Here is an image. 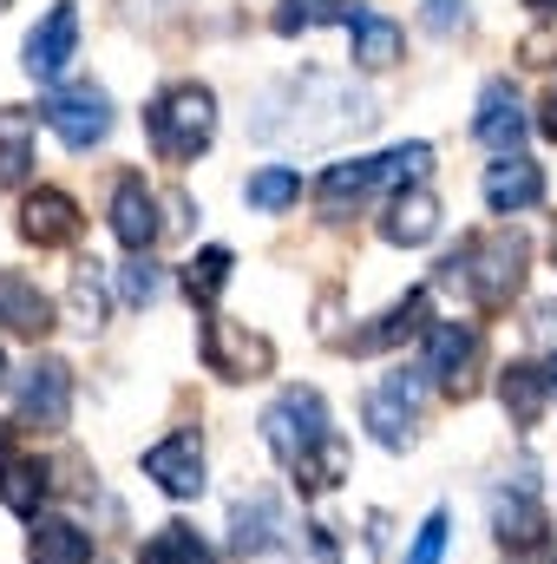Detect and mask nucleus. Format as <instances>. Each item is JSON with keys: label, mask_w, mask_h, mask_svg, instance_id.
<instances>
[{"label": "nucleus", "mask_w": 557, "mask_h": 564, "mask_svg": "<svg viewBox=\"0 0 557 564\" xmlns=\"http://www.w3.org/2000/svg\"><path fill=\"white\" fill-rule=\"evenodd\" d=\"M119 289H125V302H132V308H144V302H157L164 276H157V263H151V257H132V263L119 270Z\"/></svg>", "instance_id": "31"}, {"label": "nucleus", "mask_w": 557, "mask_h": 564, "mask_svg": "<svg viewBox=\"0 0 557 564\" xmlns=\"http://www.w3.org/2000/svg\"><path fill=\"white\" fill-rule=\"evenodd\" d=\"M144 479H157L171 499H197L204 492V446L197 433H171L144 453Z\"/></svg>", "instance_id": "10"}, {"label": "nucleus", "mask_w": 557, "mask_h": 564, "mask_svg": "<svg viewBox=\"0 0 557 564\" xmlns=\"http://www.w3.org/2000/svg\"><path fill=\"white\" fill-rule=\"evenodd\" d=\"M26 558L33 564H92V532H79L73 519H33Z\"/></svg>", "instance_id": "20"}, {"label": "nucleus", "mask_w": 557, "mask_h": 564, "mask_svg": "<svg viewBox=\"0 0 557 564\" xmlns=\"http://www.w3.org/2000/svg\"><path fill=\"white\" fill-rule=\"evenodd\" d=\"M348 33H354V66H361V73H387V66H401V53H407V33H401L387 13H374V7H354Z\"/></svg>", "instance_id": "14"}, {"label": "nucleus", "mask_w": 557, "mask_h": 564, "mask_svg": "<svg viewBox=\"0 0 557 564\" xmlns=\"http://www.w3.org/2000/svg\"><path fill=\"white\" fill-rule=\"evenodd\" d=\"M472 361H479V328L472 322H433L426 328V361L419 375H433L446 394H472Z\"/></svg>", "instance_id": "7"}, {"label": "nucleus", "mask_w": 557, "mask_h": 564, "mask_svg": "<svg viewBox=\"0 0 557 564\" xmlns=\"http://www.w3.org/2000/svg\"><path fill=\"white\" fill-rule=\"evenodd\" d=\"M276 532H282L276 499H250V506H237V552H270Z\"/></svg>", "instance_id": "26"}, {"label": "nucleus", "mask_w": 557, "mask_h": 564, "mask_svg": "<svg viewBox=\"0 0 557 564\" xmlns=\"http://www.w3.org/2000/svg\"><path fill=\"white\" fill-rule=\"evenodd\" d=\"M545 375H551V388H557V361H551V368H545Z\"/></svg>", "instance_id": "38"}, {"label": "nucleus", "mask_w": 557, "mask_h": 564, "mask_svg": "<svg viewBox=\"0 0 557 564\" xmlns=\"http://www.w3.org/2000/svg\"><path fill=\"white\" fill-rule=\"evenodd\" d=\"M433 230H439V197H433L426 184L401 191V197H394V210H387V224H381V237H387V243H401V250L426 243Z\"/></svg>", "instance_id": "19"}, {"label": "nucleus", "mask_w": 557, "mask_h": 564, "mask_svg": "<svg viewBox=\"0 0 557 564\" xmlns=\"http://www.w3.org/2000/svg\"><path fill=\"white\" fill-rule=\"evenodd\" d=\"M538 132L557 144V86H545V99H538Z\"/></svg>", "instance_id": "34"}, {"label": "nucleus", "mask_w": 557, "mask_h": 564, "mask_svg": "<svg viewBox=\"0 0 557 564\" xmlns=\"http://www.w3.org/2000/svg\"><path fill=\"white\" fill-rule=\"evenodd\" d=\"M0 7H7V0H0Z\"/></svg>", "instance_id": "40"}, {"label": "nucleus", "mask_w": 557, "mask_h": 564, "mask_svg": "<svg viewBox=\"0 0 557 564\" xmlns=\"http://www.w3.org/2000/svg\"><path fill=\"white\" fill-rule=\"evenodd\" d=\"M459 20H466V0H426V26L433 33H452Z\"/></svg>", "instance_id": "33"}, {"label": "nucleus", "mask_w": 557, "mask_h": 564, "mask_svg": "<svg viewBox=\"0 0 557 564\" xmlns=\"http://www.w3.org/2000/svg\"><path fill=\"white\" fill-rule=\"evenodd\" d=\"M545 197V171L532 164V158H499L492 171H485V204L499 210V217H518V210H532Z\"/></svg>", "instance_id": "15"}, {"label": "nucleus", "mask_w": 557, "mask_h": 564, "mask_svg": "<svg viewBox=\"0 0 557 564\" xmlns=\"http://www.w3.org/2000/svg\"><path fill=\"white\" fill-rule=\"evenodd\" d=\"M40 119L59 132V144L92 151V144H106V132H112V99H106V86L79 79V86H59V93L40 106Z\"/></svg>", "instance_id": "4"}, {"label": "nucleus", "mask_w": 557, "mask_h": 564, "mask_svg": "<svg viewBox=\"0 0 557 564\" xmlns=\"http://www.w3.org/2000/svg\"><path fill=\"white\" fill-rule=\"evenodd\" d=\"M144 126H151V151H157L164 164H190L204 144L217 139V93L197 86V79L164 86V93L151 99Z\"/></svg>", "instance_id": "3"}, {"label": "nucleus", "mask_w": 557, "mask_h": 564, "mask_svg": "<svg viewBox=\"0 0 557 564\" xmlns=\"http://www.w3.org/2000/svg\"><path fill=\"white\" fill-rule=\"evenodd\" d=\"M361 0H282L276 7V33H308V26H328V20H354Z\"/></svg>", "instance_id": "25"}, {"label": "nucleus", "mask_w": 557, "mask_h": 564, "mask_svg": "<svg viewBox=\"0 0 557 564\" xmlns=\"http://www.w3.org/2000/svg\"><path fill=\"white\" fill-rule=\"evenodd\" d=\"M0 328L7 335H26V341H40L53 328V302L20 276V270H0Z\"/></svg>", "instance_id": "16"}, {"label": "nucleus", "mask_w": 557, "mask_h": 564, "mask_svg": "<svg viewBox=\"0 0 557 564\" xmlns=\"http://www.w3.org/2000/svg\"><path fill=\"white\" fill-rule=\"evenodd\" d=\"M0 375H7V361H0Z\"/></svg>", "instance_id": "39"}, {"label": "nucleus", "mask_w": 557, "mask_h": 564, "mask_svg": "<svg viewBox=\"0 0 557 564\" xmlns=\"http://www.w3.org/2000/svg\"><path fill=\"white\" fill-rule=\"evenodd\" d=\"M525 263H532L525 230H485V237L459 243V250L439 263V282L466 289L479 308H505V302L525 289Z\"/></svg>", "instance_id": "2"}, {"label": "nucleus", "mask_w": 557, "mask_h": 564, "mask_svg": "<svg viewBox=\"0 0 557 564\" xmlns=\"http://www.w3.org/2000/svg\"><path fill=\"white\" fill-rule=\"evenodd\" d=\"M492 532L505 552H538L545 545V512L532 506V492H499L492 499Z\"/></svg>", "instance_id": "17"}, {"label": "nucleus", "mask_w": 557, "mask_h": 564, "mask_svg": "<svg viewBox=\"0 0 557 564\" xmlns=\"http://www.w3.org/2000/svg\"><path fill=\"white\" fill-rule=\"evenodd\" d=\"M525 106H518V93H512V79H485V93H479V119H472V139L492 144V151H505V158H518V139H525Z\"/></svg>", "instance_id": "11"}, {"label": "nucleus", "mask_w": 557, "mask_h": 564, "mask_svg": "<svg viewBox=\"0 0 557 564\" xmlns=\"http://www.w3.org/2000/svg\"><path fill=\"white\" fill-rule=\"evenodd\" d=\"M551 53H557V40H551V33L525 40V66H551Z\"/></svg>", "instance_id": "35"}, {"label": "nucleus", "mask_w": 557, "mask_h": 564, "mask_svg": "<svg viewBox=\"0 0 557 564\" xmlns=\"http://www.w3.org/2000/svg\"><path fill=\"white\" fill-rule=\"evenodd\" d=\"M446 512H426V525H419V539H414V552H407V564H439V552H446Z\"/></svg>", "instance_id": "32"}, {"label": "nucleus", "mask_w": 557, "mask_h": 564, "mask_svg": "<svg viewBox=\"0 0 557 564\" xmlns=\"http://www.w3.org/2000/svg\"><path fill=\"white\" fill-rule=\"evenodd\" d=\"M144 564H217V558H210V545H197L190 525H164V532L151 539Z\"/></svg>", "instance_id": "28"}, {"label": "nucleus", "mask_w": 557, "mask_h": 564, "mask_svg": "<svg viewBox=\"0 0 557 564\" xmlns=\"http://www.w3.org/2000/svg\"><path fill=\"white\" fill-rule=\"evenodd\" d=\"M73 53H79V7L73 0H53L46 20L26 33V73L33 79H59L73 66Z\"/></svg>", "instance_id": "9"}, {"label": "nucleus", "mask_w": 557, "mask_h": 564, "mask_svg": "<svg viewBox=\"0 0 557 564\" xmlns=\"http://www.w3.org/2000/svg\"><path fill=\"white\" fill-rule=\"evenodd\" d=\"M73 308H79V328H99V322H106V282H99V263H79V270H73Z\"/></svg>", "instance_id": "30"}, {"label": "nucleus", "mask_w": 557, "mask_h": 564, "mask_svg": "<svg viewBox=\"0 0 557 564\" xmlns=\"http://www.w3.org/2000/svg\"><path fill=\"white\" fill-rule=\"evenodd\" d=\"M374 184H381L374 158H354V164H328V171H321V184H315V204H321L328 217H341V210H348V204H361Z\"/></svg>", "instance_id": "22"}, {"label": "nucleus", "mask_w": 557, "mask_h": 564, "mask_svg": "<svg viewBox=\"0 0 557 564\" xmlns=\"http://www.w3.org/2000/svg\"><path fill=\"white\" fill-rule=\"evenodd\" d=\"M499 394H505L512 421L532 426L538 414H545V401H551V375H545V368H532V361H512V368H505V381H499Z\"/></svg>", "instance_id": "23"}, {"label": "nucleus", "mask_w": 557, "mask_h": 564, "mask_svg": "<svg viewBox=\"0 0 557 564\" xmlns=\"http://www.w3.org/2000/svg\"><path fill=\"white\" fill-rule=\"evenodd\" d=\"M204 361L223 381H256V375L276 368V348H270V335H256V328H243L230 315H210L204 322Z\"/></svg>", "instance_id": "5"}, {"label": "nucleus", "mask_w": 557, "mask_h": 564, "mask_svg": "<svg viewBox=\"0 0 557 564\" xmlns=\"http://www.w3.org/2000/svg\"><path fill=\"white\" fill-rule=\"evenodd\" d=\"M419 401H426V381L419 375H387L374 394H368V426L381 446H414V426H419Z\"/></svg>", "instance_id": "8"}, {"label": "nucleus", "mask_w": 557, "mask_h": 564, "mask_svg": "<svg viewBox=\"0 0 557 564\" xmlns=\"http://www.w3.org/2000/svg\"><path fill=\"white\" fill-rule=\"evenodd\" d=\"M532 335H538V341H557V302H545V308H538V322H532Z\"/></svg>", "instance_id": "36"}, {"label": "nucleus", "mask_w": 557, "mask_h": 564, "mask_svg": "<svg viewBox=\"0 0 557 564\" xmlns=\"http://www.w3.org/2000/svg\"><path fill=\"white\" fill-rule=\"evenodd\" d=\"M223 282H230V250H197L190 263H184V289H190V302H217L223 295Z\"/></svg>", "instance_id": "27"}, {"label": "nucleus", "mask_w": 557, "mask_h": 564, "mask_svg": "<svg viewBox=\"0 0 557 564\" xmlns=\"http://www.w3.org/2000/svg\"><path fill=\"white\" fill-rule=\"evenodd\" d=\"M33 171V112L0 106V184H26Z\"/></svg>", "instance_id": "24"}, {"label": "nucleus", "mask_w": 557, "mask_h": 564, "mask_svg": "<svg viewBox=\"0 0 557 564\" xmlns=\"http://www.w3.org/2000/svg\"><path fill=\"white\" fill-rule=\"evenodd\" d=\"M419 328H426V289H414L407 302H394L374 328H354L341 348H348V355H374V348H394V341H407V335H419Z\"/></svg>", "instance_id": "18"}, {"label": "nucleus", "mask_w": 557, "mask_h": 564, "mask_svg": "<svg viewBox=\"0 0 557 564\" xmlns=\"http://www.w3.org/2000/svg\"><path fill=\"white\" fill-rule=\"evenodd\" d=\"M79 204L66 197V191H33L26 204H20V237L26 243H40V250H66L73 237H79Z\"/></svg>", "instance_id": "12"}, {"label": "nucleus", "mask_w": 557, "mask_h": 564, "mask_svg": "<svg viewBox=\"0 0 557 564\" xmlns=\"http://www.w3.org/2000/svg\"><path fill=\"white\" fill-rule=\"evenodd\" d=\"M263 440H270V453H276L282 466L295 473L302 492H328V486L341 479V466H348V453H341V440H335L328 408H321L315 388L276 394L270 414H263Z\"/></svg>", "instance_id": "1"}, {"label": "nucleus", "mask_w": 557, "mask_h": 564, "mask_svg": "<svg viewBox=\"0 0 557 564\" xmlns=\"http://www.w3.org/2000/svg\"><path fill=\"white\" fill-rule=\"evenodd\" d=\"M112 237L144 257L151 243H157V197H151V184H144L139 171H125L119 177V191H112Z\"/></svg>", "instance_id": "13"}, {"label": "nucleus", "mask_w": 557, "mask_h": 564, "mask_svg": "<svg viewBox=\"0 0 557 564\" xmlns=\"http://www.w3.org/2000/svg\"><path fill=\"white\" fill-rule=\"evenodd\" d=\"M525 7H532V13H557V0H525Z\"/></svg>", "instance_id": "37"}, {"label": "nucleus", "mask_w": 557, "mask_h": 564, "mask_svg": "<svg viewBox=\"0 0 557 564\" xmlns=\"http://www.w3.org/2000/svg\"><path fill=\"white\" fill-rule=\"evenodd\" d=\"M295 197H302V177H295L288 164H270V171L250 177V204H256V210H288Z\"/></svg>", "instance_id": "29"}, {"label": "nucleus", "mask_w": 557, "mask_h": 564, "mask_svg": "<svg viewBox=\"0 0 557 564\" xmlns=\"http://www.w3.org/2000/svg\"><path fill=\"white\" fill-rule=\"evenodd\" d=\"M13 408H20V426H40V433H59L66 414H73V368L66 361H33L20 381H13Z\"/></svg>", "instance_id": "6"}, {"label": "nucleus", "mask_w": 557, "mask_h": 564, "mask_svg": "<svg viewBox=\"0 0 557 564\" xmlns=\"http://www.w3.org/2000/svg\"><path fill=\"white\" fill-rule=\"evenodd\" d=\"M40 459H26L7 433H0V499H7V512H20V519H33L40 512Z\"/></svg>", "instance_id": "21"}]
</instances>
